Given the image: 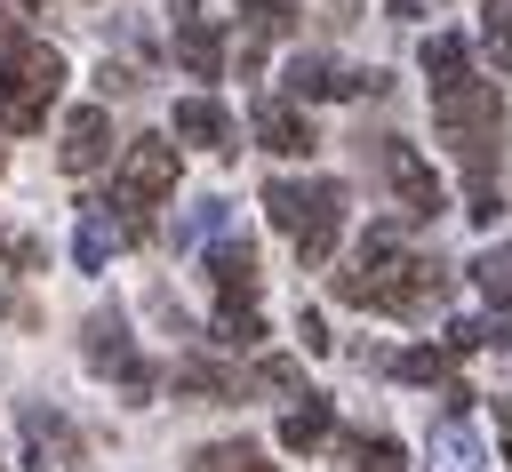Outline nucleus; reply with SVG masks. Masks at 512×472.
I'll return each mask as SVG.
<instances>
[{
	"instance_id": "obj_18",
	"label": "nucleus",
	"mask_w": 512,
	"mask_h": 472,
	"mask_svg": "<svg viewBox=\"0 0 512 472\" xmlns=\"http://www.w3.org/2000/svg\"><path fill=\"white\" fill-rule=\"evenodd\" d=\"M472 288H480L488 304L512 312V256H480V264H472Z\"/></svg>"
},
{
	"instance_id": "obj_12",
	"label": "nucleus",
	"mask_w": 512,
	"mask_h": 472,
	"mask_svg": "<svg viewBox=\"0 0 512 472\" xmlns=\"http://www.w3.org/2000/svg\"><path fill=\"white\" fill-rule=\"evenodd\" d=\"M176 136L200 144V152H232V112H224L216 96H184V104H176Z\"/></svg>"
},
{
	"instance_id": "obj_23",
	"label": "nucleus",
	"mask_w": 512,
	"mask_h": 472,
	"mask_svg": "<svg viewBox=\"0 0 512 472\" xmlns=\"http://www.w3.org/2000/svg\"><path fill=\"white\" fill-rule=\"evenodd\" d=\"M24 16H32V0H0V32H24Z\"/></svg>"
},
{
	"instance_id": "obj_15",
	"label": "nucleus",
	"mask_w": 512,
	"mask_h": 472,
	"mask_svg": "<svg viewBox=\"0 0 512 472\" xmlns=\"http://www.w3.org/2000/svg\"><path fill=\"white\" fill-rule=\"evenodd\" d=\"M328 432H336V408H328V400H304V408H288V416H280V448H296V456H304V448H320Z\"/></svg>"
},
{
	"instance_id": "obj_21",
	"label": "nucleus",
	"mask_w": 512,
	"mask_h": 472,
	"mask_svg": "<svg viewBox=\"0 0 512 472\" xmlns=\"http://www.w3.org/2000/svg\"><path fill=\"white\" fill-rule=\"evenodd\" d=\"M352 456H360V472H400V448L392 440H352Z\"/></svg>"
},
{
	"instance_id": "obj_3",
	"label": "nucleus",
	"mask_w": 512,
	"mask_h": 472,
	"mask_svg": "<svg viewBox=\"0 0 512 472\" xmlns=\"http://www.w3.org/2000/svg\"><path fill=\"white\" fill-rule=\"evenodd\" d=\"M344 208H352V200H344V184H336V176H304V184H288V176H280V184H264V216L296 240V256H304V264H328V256H336Z\"/></svg>"
},
{
	"instance_id": "obj_24",
	"label": "nucleus",
	"mask_w": 512,
	"mask_h": 472,
	"mask_svg": "<svg viewBox=\"0 0 512 472\" xmlns=\"http://www.w3.org/2000/svg\"><path fill=\"white\" fill-rule=\"evenodd\" d=\"M504 472H512V408H504Z\"/></svg>"
},
{
	"instance_id": "obj_9",
	"label": "nucleus",
	"mask_w": 512,
	"mask_h": 472,
	"mask_svg": "<svg viewBox=\"0 0 512 472\" xmlns=\"http://www.w3.org/2000/svg\"><path fill=\"white\" fill-rule=\"evenodd\" d=\"M256 144H264V152H280V160H304L320 136H312V120H304L288 96H264V104H256Z\"/></svg>"
},
{
	"instance_id": "obj_13",
	"label": "nucleus",
	"mask_w": 512,
	"mask_h": 472,
	"mask_svg": "<svg viewBox=\"0 0 512 472\" xmlns=\"http://www.w3.org/2000/svg\"><path fill=\"white\" fill-rule=\"evenodd\" d=\"M176 64H184L192 80H216V72H224V32L200 24V16H184V24H176Z\"/></svg>"
},
{
	"instance_id": "obj_11",
	"label": "nucleus",
	"mask_w": 512,
	"mask_h": 472,
	"mask_svg": "<svg viewBox=\"0 0 512 472\" xmlns=\"http://www.w3.org/2000/svg\"><path fill=\"white\" fill-rule=\"evenodd\" d=\"M128 232H136V224H128V216H112V200H104V208H80V232H72L80 272H104V264H112V248H120Z\"/></svg>"
},
{
	"instance_id": "obj_20",
	"label": "nucleus",
	"mask_w": 512,
	"mask_h": 472,
	"mask_svg": "<svg viewBox=\"0 0 512 472\" xmlns=\"http://www.w3.org/2000/svg\"><path fill=\"white\" fill-rule=\"evenodd\" d=\"M176 384H184V392H208V400H216V392H232V376H224V368H208V360H184V368H176Z\"/></svg>"
},
{
	"instance_id": "obj_8",
	"label": "nucleus",
	"mask_w": 512,
	"mask_h": 472,
	"mask_svg": "<svg viewBox=\"0 0 512 472\" xmlns=\"http://www.w3.org/2000/svg\"><path fill=\"white\" fill-rule=\"evenodd\" d=\"M88 368H96V376H120L128 392H144V384H152V368L128 352V328H120L112 312H96V320H88Z\"/></svg>"
},
{
	"instance_id": "obj_7",
	"label": "nucleus",
	"mask_w": 512,
	"mask_h": 472,
	"mask_svg": "<svg viewBox=\"0 0 512 472\" xmlns=\"http://www.w3.org/2000/svg\"><path fill=\"white\" fill-rule=\"evenodd\" d=\"M56 160H64V176H88V168H104V160H112V112H104V104H80V112L64 120V144H56Z\"/></svg>"
},
{
	"instance_id": "obj_5",
	"label": "nucleus",
	"mask_w": 512,
	"mask_h": 472,
	"mask_svg": "<svg viewBox=\"0 0 512 472\" xmlns=\"http://www.w3.org/2000/svg\"><path fill=\"white\" fill-rule=\"evenodd\" d=\"M176 192V144L168 136H136L128 152H120V176H112V208L136 224L144 208H160Z\"/></svg>"
},
{
	"instance_id": "obj_25",
	"label": "nucleus",
	"mask_w": 512,
	"mask_h": 472,
	"mask_svg": "<svg viewBox=\"0 0 512 472\" xmlns=\"http://www.w3.org/2000/svg\"><path fill=\"white\" fill-rule=\"evenodd\" d=\"M0 168H8V152H0Z\"/></svg>"
},
{
	"instance_id": "obj_4",
	"label": "nucleus",
	"mask_w": 512,
	"mask_h": 472,
	"mask_svg": "<svg viewBox=\"0 0 512 472\" xmlns=\"http://www.w3.org/2000/svg\"><path fill=\"white\" fill-rule=\"evenodd\" d=\"M56 88H64V56H56L48 40H24V32H0V128H16V136H32V128L48 120V104H56Z\"/></svg>"
},
{
	"instance_id": "obj_10",
	"label": "nucleus",
	"mask_w": 512,
	"mask_h": 472,
	"mask_svg": "<svg viewBox=\"0 0 512 472\" xmlns=\"http://www.w3.org/2000/svg\"><path fill=\"white\" fill-rule=\"evenodd\" d=\"M384 176H392V192H400L408 216H440V184H432V168L416 160V144H392V152H384Z\"/></svg>"
},
{
	"instance_id": "obj_1",
	"label": "nucleus",
	"mask_w": 512,
	"mask_h": 472,
	"mask_svg": "<svg viewBox=\"0 0 512 472\" xmlns=\"http://www.w3.org/2000/svg\"><path fill=\"white\" fill-rule=\"evenodd\" d=\"M424 72H432V112H440V136L456 144V160L480 176L496 160V128H504V96L472 72V48L456 32H432L424 40Z\"/></svg>"
},
{
	"instance_id": "obj_16",
	"label": "nucleus",
	"mask_w": 512,
	"mask_h": 472,
	"mask_svg": "<svg viewBox=\"0 0 512 472\" xmlns=\"http://www.w3.org/2000/svg\"><path fill=\"white\" fill-rule=\"evenodd\" d=\"M192 472H272V464H264V448H248V440H216V448L192 456Z\"/></svg>"
},
{
	"instance_id": "obj_14",
	"label": "nucleus",
	"mask_w": 512,
	"mask_h": 472,
	"mask_svg": "<svg viewBox=\"0 0 512 472\" xmlns=\"http://www.w3.org/2000/svg\"><path fill=\"white\" fill-rule=\"evenodd\" d=\"M424 456H432V472H480L488 456H480V432L464 424V416H448L432 440H424Z\"/></svg>"
},
{
	"instance_id": "obj_2",
	"label": "nucleus",
	"mask_w": 512,
	"mask_h": 472,
	"mask_svg": "<svg viewBox=\"0 0 512 472\" xmlns=\"http://www.w3.org/2000/svg\"><path fill=\"white\" fill-rule=\"evenodd\" d=\"M440 288H448V272L416 248H400V224H376L360 240V264L336 272V296L360 304V312H424Z\"/></svg>"
},
{
	"instance_id": "obj_22",
	"label": "nucleus",
	"mask_w": 512,
	"mask_h": 472,
	"mask_svg": "<svg viewBox=\"0 0 512 472\" xmlns=\"http://www.w3.org/2000/svg\"><path fill=\"white\" fill-rule=\"evenodd\" d=\"M296 336H304V352H328V328H320V312H304V320H296Z\"/></svg>"
},
{
	"instance_id": "obj_19",
	"label": "nucleus",
	"mask_w": 512,
	"mask_h": 472,
	"mask_svg": "<svg viewBox=\"0 0 512 472\" xmlns=\"http://www.w3.org/2000/svg\"><path fill=\"white\" fill-rule=\"evenodd\" d=\"M488 56L512 72V0H488Z\"/></svg>"
},
{
	"instance_id": "obj_6",
	"label": "nucleus",
	"mask_w": 512,
	"mask_h": 472,
	"mask_svg": "<svg viewBox=\"0 0 512 472\" xmlns=\"http://www.w3.org/2000/svg\"><path fill=\"white\" fill-rule=\"evenodd\" d=\"M360 88H384V72H344L336 56H296L288 64V96L296 104H328V96H360Z\"/></svg>"
},
{
	"instance_id": "obj_17",
	"label": "nucleus",
	"mask_w": 512,
	"mask_h": 472,
	"mask_svg": "<svg viewBox=\"0 0 512 472\" xmlns=\"http://www.w3.org/2000/svg\"><path fill=\"white\" fill-rule=\"evenodd\" d=\"M448 360H456V352H448V336H440V344H416V352H400L392 368H400V384H440V376H448Z\"/></svg>"
}]
</instances>
